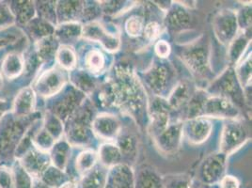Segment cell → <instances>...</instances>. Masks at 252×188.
Here are the masks:
<instances>
[{"label": "cell", "mask_w": 252, "mask_h": 188, "mask_svg": "<svg viewBox=\"0 0 252 188\" xmlns=\"http://www.w3.org/2000/svg\"><path fill=\"white\" fill-rule=\"evenodd\" d=\"M0 188H14L13 177L6 167H0Z\"/></svg>", "instance_id": "11a10c76"}, {"label": "cell", "mask_w": 252, "mask_h": 188, "mask_svg": "<svg viewBox=\"0 0 252 188\" xmlns=\"http://www.w3.org/2000/svg\"><path fill=\"white\" fill-rule=\"evenodd\" d=\"M71 155V145L68 141L60 139L56 141L52 149H51V156L50 159L52 161L54 167L64 170L68 164L69 158Z\"/></svg>", "instance_id": "1f68e13d"}, {"label": "cell", "mask_w": 252, "mask_h": 188, "mask_svg": "<svg viewBox=\"0 0 252 188\" xmlns=\"http://www.w3.org/2000/svg\"><path fill=\"white\" fill-rule=\"evenodd\" d=\"M70 125L67 127V137L68 143L73 146H88L94 140V131L92 125L78 124L71 121Z\"/></svg>", "instance_id": "ffe728a7"}, {"label": "cell", "mask_w": 252, "mask_h": 188, "mask_svg": "<svg viewBox=\"0 0 252 188\" xmlns=\"http://www.w3.org/2000/svg\"><path fill=\"white\" fill-rule=\"evenodd\" d=\"M0 124V155L9 154L11 150L16 149L18 143L26 135L27 128L31 125L29 119L24 122L15 121L10 115L5 116Z\"/></svg>", "instance_id": "5b68a950"}, {"label": "cell", "mask_w": 252, "mask_h": 188, "mask_svg": "<svg viewBox=\"0 0 252 188\" xmlns=\"http://www.w3.org/2000/svg\"><path fill=\"white\" fill-rule=\"evenodd\" d=\"M107 183L113 188H135V174L130 166L119 164L110 167Z\"/></svg>", "instance_id": "ac0fdd59"}, {"label": "cell", "mask_w": 252, "mask_h": 188, "mask_svg": "<svg viewBox=\"0 0 252 188\" xmlns=\"http://www.w3.org/2000/svg\"><path fill=\"white\" fill-rule=\"evenodd\" d=\"M35 9L38 11L39 18L45 21L49 22L55 26L57 24V13H56V5L55 1H37L35 2Z\"/></svg>", "instance_id": "b9f144b4"}, {"label": "cell", "mask_w": 252, "mask_h": 188, "mask_svg": "<svg viewBox=\"0 0 252 188\" xmlns=\"http://www.w3.org/2000/svg\"><path fill=\"white\" fill-rule=\"evenodd\" d=\"M51 159L47 153L31 149L22 157L21 165L30 173L35 176L42 175V172L50 166Z\"/></svg>", "instance_id": "d6986e66"}, {"label": "cell", "mask_w": 252, "mask_h": 188, "mask_svg": "<svg viewBox=\"0 0 252 188\" xmlns=\"http://www.w3.org/2000/svg\"><path fill=\"white\" fill-rule=\"evenodd\" d=\"M2 85H3V80H2V74L0 73V89H1Z\"/></svg>", "instance_id": "be15d7a7"}, {"label": "cell", "mask_w": 252, "mask_h": 188, "mask_svg": "<svg viewBox=\"0 0 252 188\" xmlns=\"http://www.w3.org/2000/svg\"><path fill=\"white\" fill-rule=\"evenodd\" d=\"M59 188H78V186L73 181H66Z\"/></svg>", "instance_id": "680465c9"}, {"label": "cell", "mask_w": 252, "mask_h": 188, "mask_svg": "<svg viewBox=\"0 0 252 188\" xmlns=\"http://www.w3.org/2000/svg\"><path fill=\"white\" fill-rule=\"evenodd\" d=\"M171 111L168 101L162 97H156L153 102L148 105V115L150 120L149 131L154 137L168 127Z\"/></svg>", "instance_id": "9c48e42d"}, {"label": "cell", "mask_w": 252, "mask_h": 188, "mask_svg": "<svg viewBox=\"0 0 252 188\" xmlns=\"http://www.w3.org/2000/svg\"><path fill=\"white\" fill-rule=\"evenodd\" d=\"M161 30H162L161 26L158 22H149L147 25H145V27H144L142 36H144V38L149 42H153L160 36Z\"/></svg>", "instance_id": "f5cc1de1"}, {"label": "cell", "mask_w": 252, "mask_h": 188, "mask_svg": "<svg viewBox=\"0 0 252 188\" xmlns=\"http://www.w3.org/2000/svg\"><path fill=\"white\" fill-rule=\"evenodd\" d=\"M83 27L79 22L63 23L55 28L54 36L63 45H68L76 42L82 36Z\"/></svg>", "instance_id": "603a6c76"}, {"label": "cell", "mask_w": 252, "mask_h": 188, "mask_svg": "<svg viewBox=\"0 0 252 188\" xmlns=\"http://www.w3.org/2000/svg\"><path fill=\"white\" fill-rule=\"evenodd\" d=\"M9 7L15 18V22L22 26H26L35 18L36 9L32 1H11Z\"/></svg>", "instance_id": "484cf974"}, {"label": "cell", "mask_w": 252, "mask_h": 188, "mask_svg": "<svg viewBox=\"0 0 252 188\" xmlns=\"http://www.w3.org/2000/svg\"><path fill=\"white\" fill-rule=\"evenodd\" d=\"M98 158L104 167H112L121 164L123 156L116 144L105 143L99 149Z\"/></svg>", "instance_id": "e575fe53"}, {"label": "cell", "mask_w": 252, "mask_h": 188, "mask_svg": "<svg viewBox=\"0 0 252 188\" xmlns=\"http://www.w3.org/2000/svg\"><path fill=\"white\" fill-rule=\"evenodd\" d=\"M105 188H112V187H111V186H110V185H109V184H108V183H107V184H106V187H105Z\"/></svg>", "instance_id": "e7e4bbea"}, {"label": "cell", "mask_w": 252, "mask_h": 188, "mask_svg": "<svg viewBox=\"0 0 252 188\" xmlns=\"http://www.w3.org/2000/svg\"><path fill=\"white\" fill-rule=\"evenodd\" d=\"M106 59L105 54L98 48H93L85 54V71L91 74L103 72L105 68Z\"/></svg>", "instance_id": "836d02e7"}, {"label": "cell", "mask_w": 252, "mask_h": 188, "mask_svg": "<svg viewBox=\"0 0 252 188\" xmlns=\"http://www.w3.org/2000/svg\"><path fill=\"white\" fill-rule=\"evenodd\" d=\"M212 133V124L205 118L188 120L183 124V134L192 144H201L208 139Z\"/></svg>", "instance_id": "9a60e30c"}, {"label": "cell", "mask_w": 252, "mask_h": 188, "mask_svg": "<svg viewBox=\"0 0 252 188\" xmlns=\"http://www.w3.org/2000/svg\"><path fill=\"white\" fill-rule=\"evenodd\" d=\"M180 58L195 75L207 77L210 74V43L206 37L201 36L196 42L185 46L180 52Z\"/></svg>", "instance_id": "7a4b0ae2"}, {"label": "cell", "mask_w": 252, "mask_h": 188, "mask_svg": "<svg viewBox=\"0 0 252 188\" xmlns=\"http://www.w3.org/2000/svg\"><path fill=\"white\" fill-rule=\"evenodd\" d=\"M55 143L56 140L44 128L40 129L32 138V145H34L38 151L42 153H47L51 151Z\"/></svg>", "instance_id": "7bdbcfd3"}, {"label": "cell", "mask_w": 252, "mask_h": 188, "mask_svg": "<svg viewBox=\"0 0 252 188\" xmlns=\"http://www.w3.org/2000/svg\"><path fill=\"white\" fill-rule=\"evenodd\" d=\"M163 180V188H193L192 180L188 174H169Z\"/></svg>", "instance_id": "ee69618b"}, {"label": "cell", "mask_w": 252, "mask_h": 188, "mask_svg": "<svg viewBox=\"0 0 252 188\" xmlns=\"http://www.w3.org/2000/svg\"><path fill=\"white\" fill-rule=\"evenodd\" d=\"M98 155L93 150H87L80 153L75 159V168L79 174L84 175L96 166Z\"/></svg>", "instance_id": "74e56055"}, {"label": "cell", "mask_w": 252, "mask_h": 188, "mask_svg": "<svg viewBox=\"0 0 252 188\" xmlns=\"http://www.w3.org/2000/svg\"><path fill=\"white\" fill-rule=\"evenodd\" d=\"M240 114L238 107L233 105L227 98L212 95L208 96L202 110V118H226L233 119Z\"/></svg>", "instance_id": "5bb4252c"}, {"label": "cell", "mask_w": 252, "mask_h": 188, "mask_svg": "<svg viewBox=\"0 0 252 188\" xmlns=\"http://www.w3.org/2000/svg\"><path fill=\"white\" fill-rule=\"evenodd\" d=\"M82 37L91 42H99L106 51L116 52L121 46V40L117 34L108 32L102 24L93 22L85 24L82 29Z\"/></svg>", "instance_id": "8fae6325"}, {"label": "cell", "mask_w": 252, "mask_h": 188, "mask_svg": "<svg viewBox=\"0 0 252 188\" xmlns=\"http://www.w3.org/2000/svg\"><path fill=\"white\" fill-rule=\"evenodd\" d=\"M208 95L203 91H196L188 105H186L187 118L188 120H192L196 118H202L203 105L207 99Z\"/></svg>", "instance_id": "8d00e7d4"}, {"label": "cell", "mask_w": 252, "mask_h": 188, "mask_svg": "<svg viewBox=\"0 0 252 188\" xmlns=\"http://www.w3.org/2000/svg\"><path fill=\"white\" fill-rule=\"evenodd\" d=\"M155 51L157 53L158 58H160V60H165L170 55L171 47L167 41L160 40L156 43Z\"/></svg>", "instance_id": "db71d44e"}, {"label": "cell", "mask_w": 252, "mask_h": 188, "mask_svg": "<svg viewBox=\"0 0 252 188\" xmlns=\"http://www.w3.org/2000/svg\"><path fill=\"white\" fill-rule=\"evenodd\" d=\"M235 73L244 94L246 90L252 91V53H250L247 59L238 66Z\"/></svg>", "instance_id": "ab89813d"}, {"label": "cell", "mask_w": 252, "mask_h": 188, "mask_svg": "<svg viewBox=\"0 0 252 188\" xmlns=\"http://www.w3.org/2000/svg\"><path fill=\"white\" fill-rule=\"evenodd\" d=\"M9 43H11V40H9V39H0V48L5 47Z\"/></svg>", "instance_id": "91938a15"}, {"label": "cell", "mask_w": 252, "mask_h": 188, "mask_svg": "<svg viewBox=\"0 0 252 188\" xmlns=\"http://www.w3.org/2000/svg\"><path fill=\"white\" fill-rule=\"evenodd\" d=\"M196 91L192 83L189 80H183L179 82L169 94L168 101L171 110H179L186 107L189 100Z\"/></svg>", "instance_id": "7402d4cb"}, {"label": "cell", "mask_w": 252, "mask_h": 188, "mask_svg": "<svg viewBox=\"0 0 252 188\" xmlns=\"http://www.w3.org/2000/svg\"><path fill=\"white\" fill-rule=\"evenodd\" d=\"M27 31L31 35L35 42H39L44 38L54 35L55 26L49 22L45 21L41 18H33L26 26Z\"/></svg>", "instance_id": "83f0119b"}, {"label": "cell", "mask_w": 252, "mask_h": 188, "mask_svg": "<svg viewBox=\"0 0 252 188\" xmlns=\"http://www.w3.org/2000/svg\"><path fill=\"white\" fill-rule=\"evenodd\" d=\"M208 92L213 94L212 95L227 98L233 105L242 107L245 105L246 99L244 91L238 81L235 70L232 67L225 70L220 76L212 83Z\"/></svg>", "instance_id": "3957f363"}, {"label": "cell", "mask_w": 252, "mask_h": 188, "mask_svg": "<svg viewBox=\"0 0 252 188\" xmlns=\"http://www.w3.org/2000/svg\"><path fill=\"white\" fill-rule=\"evenodd\" d=\"M143 77L150 90L160 97L175 79V70L170 63L164 60L156 61L143 73Z\"/></svg>", "instance_id": "277c9868"}, {"label": "cell", "mask_w": 252, "mask_h": 188, "mask_svg": "<svg viewBox=\"0 0 252 188\" xmlns=\"http://www.w3.org/2000/svg\"><path fill=\"white\" fill-rule=\"evenodd\" d=\"M135 188H163V180L155 168L141 167L135 175Z\"/></svg>", "instance_id": "d4e9b609"}, {"label": "cell", "mask_w": 252, "mask_h": 188, "mask_svg": "<svg viewBox=\"0 0 252 188\" xmlns=\"http://www.w3.org/2000/svg\"><path fill=\"white\" fill-rule=\"evenodd\" d=\"M41 176V181L51 188H59L63 183L67 181L66 175L64 174L63 170L54 166H49L47 167L42 172Z\"/></svg>", "instance_id": "60d3db41"}, {"label": "cell", "mask_w": 252, "mask_h": 188, "mask_svg": "<svg viewBox=\"0 0 252 188\" xmlns=\"http://www.w3.org/2000/svg\"><path fill=\"white\" fill-rule=\"evenodd\" d=\"M92 129L99 137L113 140L119 136L122 127L115 116L104 113L95 117L92 123Z\"/></svg>", "instance_id": "2e32d148"}, {"label": "cell", "mask_w": 252, "mask_h": 188, "mask_svg": "<svg viewBox=\"0 0 252 188\" xmlns=\"http://www.w3.org/2000/svg\"><path fill=\"white\" fill-rule=\"evenodd\" d=\"M15 23V18L9 7V4L0 2V30H5Z\"/></svg>", "instance_id": "816d5d0a"}, {"label": "cell", "mask_w": 252, "mask_h": 188, "mask_svg": "<svg viewBox=\"0 0 252 188\" xmlns=\"http://www.w3.org/2000/svg\"><path fill=\"white\" fill-rule=\"evenodd\" d=\"M56 59L62 69L68 71L74 70L77 63L76 55L69 45H60L56 54Z\"/></svg>", "instance_id": "f35d334b"}, {"label": "cell", "mask_w": 252, "mask_h": 188, "mask_svg": "<svg viewBox=\"0 0 252 188\" xmlns=\"http://www.w3.org/2000/svg\"><path fill=\"white\" fill-rule=\"evenodd\" d=\"M56 5L57 21L60 24L77 22L81 19L83 1H59Z\"/></svg>", "instance_id": "44dd1931"}, {"label": "cell", "mask_w": 252, "mask_h": 188, "mask_svg": "<svg viewBox=\"0 0 252 188\" xmlns=\"http://www.w3.org/2000/svg\"><path fill=\"white\" fill-rule=\"evenodd\" d=\"M1 70L7 79H15L24 72V59L17 53L8 54L3 60Z\"/></svg>", "instance_id": "f546056e"}, {"label": "cell", "mask_w": 252, "mask_h": 188, "mask_svg": "<svg viewBox=\"0 0 252 188\" xmlns=\"http://www.w3.org/2000/svg\"><path fill=\"white\" fill-rule=\"evenodd\" d=\"M59 47L60 42H58V40L53 35L36 42L35 51L42 63H45L50 62L54 58H56V54Z\"/></svg>", "instance_id": "d590c367"}, {"label": "cell", "mask_w": 252, "mask_h": 188, "mask_svg": "<svg viewBox=\"0 0 252 188\" xmlns=\"http://www.w3.org/2000/svg\"><path fill=\"white\" fill-rule=\"evenodd\" d=\"M14 188H32V179L21 163L16 164L13 175Z\"/></svg>", "instance_id": "7dc6e473"}, {"label": "cell", "mask_w": 252, "mask_h": 188, "mask_svg": "<svg viewBox=\"0 0 252 188\" xmlns=\"http://www.w3.org/2000/svg\"><path fill=\"white\" fill-rule=\"evenodd\" d=\"M236 13L231 10L220 11L213 20V30L218 41L229 45L238 34Z\"/></svg>", "instance_id": "ba28073f"}, {"label": "cell", "mask_w": 252, "mask_h": 188, "mask_svg": "<svg viewBox=\"0 0 252 188\" xmlns=\"http://www.w3.org/2000/svg\"><path fill=\"white\" fill-rule=\"evenodd\" d=\"M32 188H51L48 186H46L43 182H42L40 179H36V180H32Z\"/></svg>", "instance_id": "6f0895ef"}, {"label": "cell", "mask_w": 252, "mask_h": 188, "mask_svg": "<svg viewBox=\"0 0 252 188\" xmlns=\"http://www.w3.org/2000/svg\"><path fill=\"white\" fill-rule=\"evenodd\" d=\"M116 139V145L120 149L122 156L129 160H134L137 153V138L136 136L130 132H124L121 130Z\"/></svg>", "instance_id": "4dcf8cb0"}, {"label": "cell", "mask_w": 252, "mask_h": 188, "mask_svg": "<svg viewBox=\"0 0 252 188\" xmlns=\"http://www.w3.org/2000/svg\"><path fill=\"white\" fill-rule=\"evenodd\" d=\"M4 106H5V103L2 102V101H0V115H1V113H2V111H3V109H4Z\"/></svg>", "instance_id": "6125c7cd"}, {"label": "cell", "mask_w": 252, "mask_h": 188, "mask_svg": "<svg viewBox=\"0 0 252 188\" xmlns=\"http://www.w3.org/2000/svg\"><path fill=\"white\" fill-rule=\"evenodd\" d=\"M200 188H219V186L218 185H215V186H202V187H200Z\"/></svg>", "instance_id": "94428289"}, {"label": "cell", "mask_w": 252, "mask_h": 188, "mask_svg": "<svg viewBox=\"0 0 252 188\" xmlns=\"http://www.w3.org/2000/svg\"><path fill=\"white\" fill-rule=\"evenodd\" d=\"M238 28L246 32L252 29V6L248 5L236 13Z\"/></svg>", "instance_id": "f907efd6"}, {"label": "cell", "mask_w": 252, "mask_h": 188, "mask_svg": "<svg viewBox=\"0 0 252 188\" xmlns=\"http://www.w3.org/2000/svg\"><path fill=\"white\" fill-rule=\"evenodd\" d=\"M49 112L58 117L62 122H67L86 100V95L70 86L63 94H60Z\"/></svg>", "instance_id": "8992f818"}, {"label": "cell", "mask_w": 252, "mask_h": 188, "mask_svg": "<svg viewBox=\"0 0 252 188\" xmlns=\"http://www.w3.org/2000/svg\"><path fill=\"white\" fill-rule=\"evenodd\" d=\"M35 105V94L32 88H25L17 94L13 103V113L17 118L30 116Z\"/></svg>", "instance_id": "cb8c5ba5"}, {"label": "cell", "mask_w": 252, "mask_h": 188, "mask_svg": "<svg viewBox=\"0 0 252 188\" xmlns=\"http://www.w3.org/2000/svg\"><path fill=\"white\" fill-rule=\"evenodd\" d=\"M71 82L73 87L77 91L81 92L82 94H92L95 91L96 87V80L93 74L88 73L85 70H74L72 71L71 75Z\"/></svg>", "instance_id": "f1b7e54d"}, {"label": "cell", "mask_w": 252, "mask_h": 188, "mask_svg": "<svg viewBox=\"0 0 252 188\" xmlns=\"http://www.w3.org/2000/svg\"><path fill=\"white\" fill-rule=\"evenodd\" d=\"M145 21L140 15H131L126 22V31L131 38H138L143 35Z\"/></svg>", "instance_id": "bcb514c9"}, {"label": "cell", "mask_w": 252, "mask_h": 188, "mask_svg": "<svg viewBox=\"0 0 252 188\" xmlns=\"http://www.w3.org/2000/svg\"><path fill=\"white\" fill-rule=\"evenodd\" d=\"M89 3L90 4H88V2H84L83 11L80 19L86 24L96 22L97 18H99L102 14V11L98 2H89Z\"/></svg>", "instance_id": "681fc988"}, {"label": "cell", "mask_w": 252, "mask_h": 188, "mask_svg": "<svg viewBox=\"0 0 252 188\" xmlns=\"http://www.w3.org/2000/svg\"><path fill=\"white\" fill-rule=\"evenodd\" d=\"M251 41V36L246 32L237 34V36L229 44L228 49V60L231 65L237 64L241 60L244 53L248 48Z\"/></svg>", "instance_id": "d6a6232c"}, {"label": "cell", "mask_w": 252, "mask_h": 188, "mask_svg": "<svg viewBox=\"0 0 252 188\" xmlns=\"http://www.w3.org/2000/svg\"><path fill=\"white\" fill-rule=\"evenodd\" d=\"M101 8L102 12L107 15H116L126 11L127 7L129 6V2L126 1H119V0H112V1H101L98 2Z\"/></svg>", "instance_id": "c3c4849f"}, {"label": "cell", "mask_w": 252, "mask_h": 188, "mask_svg": "<svg viewBox=\"0 0 252 188\" xmlns=\"http://www.w3.org/2000/svg\"><path fill=\"white\" fill-rule=\"evenodd\" d=\"M226 172V155L212 154L200 164L198 176L204 186H215L220 182Z\"/></svg>", "instance_id": "52a82bcc"}, {"label": "cell", "mask_w": 252, "mask_h": 188, "mask_svg": "<svg viewBox=\"0 0 252 188\" xmlns=\"http://www.w3.org/2000/svg\"><path fill=\"white\" fill-rule=\"evenodd\" d=\"M67 75L63 69L52 68L40 75L34 85V91L43 97L58 94L64 87Z\"/></svg>", "instance_id": "30bf717a"}, {"label": "cell", "mask_w": 252, "mask_h": 188, "mask_svg": "<svg viewBox=\"0 0 252 188\" xmlns=\"http://www.w3.org/2000/svg\"><path fill=\"white\" fill-rule=\"evenodd\" d=\"M43 128L53 136V138L58 141L62 139L63 135V122L51 112H48L44 118Z\"/></svg>", "instance_id": "f6af8a7d"}, {"label": "cell", "mask_w": 252, "mask_h": 188, "mask_svg": "<svg viewBox=\"0 0 252 188\" xmlns=\"http://www.w3.org/2000/svg\"><path fill=\"white\" fill-rule=\"evenodd\" d=\"M191 15L180 4H173L167 11L165 24L170 31L180 32L188 30L191 25Z\"/></svg>", "instance_id": "e0dca14e"}, {"label": "cell", "mask_w": 252, "mask_h": 188, "mask_svg": "<svg viewBox=\"0 0 252 188\" xmlns=\"http://www.w3.org/2000/svg\"><path fill=\"white\" fill-rule=\"evenodd\" d=\"M183 124L182 122L169 124L163 132L154 137L156 145L160 152L166 155H173L178 151L184 135Z\"/></svg>", "instance_id": "4fadbf2b"}, {"label": "cell", "mask_w": 252, "mask_h": 188, "mask_svg": "<svg viewBox=\"0 0 252 188\" xmlns=\"http://www.w3.org/2000/svg\"><path fill=\"white\" fill-rule=\"evenodd\" d=\"M108 81L113 90L116 107L143 125L147 121V98L133 69L128 65H117Z\"/></svg>", "instance_id": "6da1fadb"}, {"label": "cell", "mask_w": 252, "mask_h": 188, "mask_svg": "<svg viewBox=\"0 0 252 188\" xmlns=\"http://www.w3.org/2000/svg\"><path fill=\"white\" fill-rule=\"evenodd\" d=\"M220 188H239L240 183L237 180V178L231 175H225L222 178L220 182L218 184Z\"/></svg>", "instance_id": "9f6ffc18"}, {"label": "cell", "mask_w": 252, "mask_h": 188, "mask_svg": "<svg viewBox=\"0 0 252 188\" xmlns=\"http://www.w3.org/2000/svg\"><path fill=\"white\" fill-rule=\"evenodd\" d=\"M248 136V130L241 123L236 121L227 123L221 135L220 153L227 156L234 152L246 142Z\"/></svg>", "instance_id": "7c38bea8"}, {"label": "cell", "mask_w": 252, "mask_h": 188, "mask_svg": "<svg viewBox=\"0 0 252 188\" xmlns=\"http://www.w3.org/2000/svg\"><path fill=\"white\" fill-rule=\"evenodd\" d=\"M107 167L95 166L83 175L80 182V188H105L107 184Z\"/></svg>", "instance_id": "4316f807"}]
</instances>
